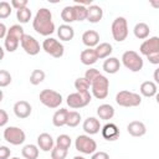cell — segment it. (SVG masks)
I'll return each mask as SVG.
<instances>
[{"instance_id":"24","label":"cell","mask_w":159,"mask_h":159,"mask_svg":"<svg viewBox=\"0 0 159 159\" xmlns=\"http://www.w3.org/2000/svg\"><path fill=\"white\" fill-rule=\"evenodd\" d=\"M57 36L61 41H71L75 37V29L71 25L62 24L57 29Z\"/></svg>"},{"instance_id":"29","label":"cell","mask_w":159,"mask_h":159,"mask_svg":"<svg viewBox=\"0 0 159 159\" xmlns=\"http://www.w3.org/2000/svg\"><path fill=\"white\" fill-rule=\"evenodd\" d=\"M39 147L35 144H26L21 149L24 159H37L39 158Z\"/></svg>"},{"instance_id":"27","label":"cell","mask_w":159,"mask_h":159,"mask_svg":"<svg viewBox=\"0 0 159 159\" xmlns=\"http://www.w3.org/2000/svg\"><path fill=\"white\" fill-rule=\"evenodd\" d=\"M149 32H150V29H149L148 24H145V22H138V24H135V26L133 29L134 36L139 40H147L149 37Z\"/></svg>"},{"instance_id":"35","label":"cell","mask_w":159,"mask_h":159,"mask_svg":"<svg viewBox=\"0 0 159 159\" xmlns=\"http://www.w3.org/2000/svg\"><path fill=\"white\" fill-rule=\"evenodd\" d=\"M81 122V113H78L77 111H70L68 112V117H67V124L71 128H75L80 124Z\"/></svg>"},{"instance_id":"18","label":"cell","mask_w":159,"mask_h":159,"mask_svg":"<svg viewBox=\"0 0 159 159\" xmlns=\"http://www.w3.org/2000/svg\"><path fill=\"white\" fill-rule=\"evenodd\" d=\"M127 132L132 137H143L147 133V127L140 120H132L127 125Z\"/></svg>"},{"instance_id":"51","label":"cell","mask_w":159,"mask_h":159,"mask_svg":"<svg viewBox=\"0 0 159 159\" xmlns=\"http://www.w3.org/2000/svg\"><path fill=\"white\" fill-rule=\"evenodd\" d=\"M1 50V60L4 58V55H5V52H4V48H0Z\"/></svg>"},{"instance_id":"12","label":"cell","mask_w":159,"mask_h":159,"mask_svg":"<svg viewBox=\"0 0 159 159\" xmlns=\"http://www.w3.org/2000/svg\"><path fill=\"white\" fill-rule=\"evenodd\" d=\"M21 47H22V50H24L27 55H30V56H36V55L40 52V50H41L42 46H40L39 41H37L34 36L25 34V36H24L22 40H21Z\"/></svg>"},{"instance_id":"37","label":"cell","mask_w":159,"mask_h":159,"mask_svg":"<svg viewBox=\"0 0 159 159\" xmlns=\"http://www.w3.org/2000/svg\"><path fill=\"white\" fill-rule=\"evenodd\" d=\"M11 4L7 1H1L0 2V19H6L11 15Z\"/></svg>"},{"instance_id":"8","label":"cell","mask_w":159,"mask_h":159,"mask_svg":"<svg viewBox=\"0 0 159 159\" xmlns=\"http://www.w3.org/2000/svg\"><path fill=\"white\" fill-rule=\"evenodd\" d=\"M108 91H109V80L101 75L99 77H97L92 84H91V92L92 96L97 99H104L108 96Z\"/></svg>"},{"instance_id":"34","label":"cell","mask_w":159,"mask_h":159,"mask_svg":"<svg viewBox=\"0 0 159 159\" xmlns=\"http://www.w3.org/2000/svg\"><path fill=\"white\" fill-rule=\"evenodd\" d=\"M32 14H31V10L29 7H25V9H21V10H17L16 11V19L20 24H26L30 21Z\"/></svg>"},{"instance_id":"30","label":"cell","mask_w":159,"mask_h":159,"mask_svg":"<svg viewBox=\"0 0 159 159\" xmlns=\"http://www.w3.org/2000/svg\"><path fill=\"white\" fill-rule=\"evenodd\" d=\"M61 19L65 21V24L70 25L71 22L76 21V12H75V9H73V5L72 6H65L62 10H61Z\"/></svg>"},{"instance_id":"32","label":"cell","mask_w":159,"mask_h":159,"mask_svg":"<svg viewBox=\"0 0 159 159\" xmlns=\"http://www.w3.org/2000/svg\"><path fill=\"white\" fill-rule=\"evenodd\" d=\"M45 77H46V73L42 70H34L30 75V83L34 86H37L41 82H43Z\"/></svg>"},{"instance_id":"7","label":"cell","mask_w":159,"mask_h":159,"mask_svg":"<svg viewBox=\"0 0 159 159\" xmlns=\"http://www.w3.org/2000/svg\"><path fill=\"white\" fill-rule=\"evenodd\" d=\"M75 148L82 154H93L97 152V143L94 139L91 138L88 134H81L77 135L75 140Z\"/></svg>"},{"instance_id":"42","label":"cell","mask_w":159,"mask_h":159,"mask_svg":"<svg viewBox=\"0 0 159 159\" xmlns=\"http://www.w3.org/2000/svg\"><path fill=\"white\" fill-rule=\"evenodd\" d=\"M11 155V150L6 145L0 147V159H9Z\"/></svg>"},{"instance_id":"28","label":"cell","mask_w":159,"mask_h":159,"mask_svg":"<svg viewBox=\"0 0 159 159\" xmlns=\"http://www.w3.org/2000/svg\"><path fill=\"white\" fill-rule=\"evenodd\" d=\"M94 50H96V53L98 56V60L108 58V57H111V53L113 52V47L108 42H101Z\"/></svg>"},{"instance_id":"5","label":"cell","mask_w":159,"mask_h":159,"mask_svg":"<svg viewBox=\"0 0 159 159\" xmlns=\"http://www.w3.org/2000/svg\"><path fill=\"white\" fill-rule=\"evenodd\" d=\"M111 32H112L114 41L123 42L128 36V22L125 20V17H123V16L116 17L112 22Z\"/></svg>"},{"instance_id":"6","label":"cell","mask_w":159,"mask_h":159,"mask_svg":"<svg viewBox=\"0 0 159 159\" xmlns=\"http://www.w3.org/2000/svg\"><path fill=\"white\" fill-rule=\"evenodd\" d=\"M39 98H40V102H41L45 107L51 108V109L58 108V107L61 106L62 101H63L61 93H58V92H56V91H53V89H47V88H46V89H42V91L40 92Z\"/></svg>"},{"instance_id":"17","label":"cell","mask_w":159,"mask_h":159,"mask_svg":"<svg viewBox=\"0 0 159 159\" xmlns=\"http://www.w3.org/2000/svg\"><path fill=\"white\" fill-rule=\"evenodd\" d=\"M82 42L87 48H96L99 45V34L94 30H87L82 35Z\"/></svg>"},{"instance_id":"45","label":"cell","mask_w":159,"mask_h":159,"mask_svg":"<svg viewBox=\"0 0 159 159\" xmlns=\"http://www.w3.org/2000/svg\"><path fill=\"white\" fill-rule=\"evenodd\" d=\"M91 159H109V155H108V153L99 150V152L93 153L92 157H91Z\"/></svg>"},{"instance_id":"9","label":"cell","mask_w":159,"mask_h":159,"mask_svg":"<svg viewBox=\"0 0 159 159\" xmlns=\"http://www.w3.org/2000/svg\"><path fill=\"white\" fill-rule=\"evenodd\" d=\"M2 135H4V139H5L7 143L12 144V145H20V144H22V143L25 142V139H26L25 132H24L21 128L15 127V125L6 127V128L4 129Z\"/></svg>"},{"instance_id":"13","label":"cell","mask_w":159,"mask_h":159,"mask_svg":"<svg viewBox=\"0 0 159 159\" xmlns=\"http://www.w3.org/2000/svg\"><path fill=\"white\" fill-rule=\"evenodd\" d=\"M159 50V37L158 36H152V37H148L147 40H144L142 43H140V47H139V52L142 55H144L145 57L155 51Z\"/></svg>"},{"instance_id":"31","label":"cell","mask_w":159,"mask_h":159,"mask_svg":"<svg viewBox=\"0 0 159 159\" xmlns=\"http://www.w3.org/2000/svg\"><path fill=\"white\" fill-rule=\"evenodd\" d=\"M75 88L77 89V92L82 93V94H91L89 93V88H91V83L84 78V77H78L75 81Z\"/></svg>"},{"instance_id":"4","label":"cell","mask_w":159,"mask_h":159,"mask_svg":"<svg viewBox=\"0 0 159 159\" xmlns=\"http://www.w3.org/2000/svg\"><path fill=\"white\" fill-rule=\"evenodd\" d=\"M122 63L127 70L132 72H139L144 66L142 56L133 50H128L122 55Z\"/></svg>"},{"instance_id":"47","label":"cell","mask_w":159,"mask_h":159,"mask_svg":"<svg viewBox=\"0 0 159 159\" xmlns=\"http://www.w3.org/2000/svg\"><path fill=\"white\" fill-rule=\"evenodd\" d=\"M153 78H154V81H155V83H157V84H159V67L154 70V73H153Z\"/></svg>"},{"instance_id":"11","label":"cell","mask_w":159,"mask_h":159,"mask_svg":"<svg viewBox=\"0 0 159 159\" xmlns=\"http://www.w3.org/2000/svg\"><path fill=\"white\" fill-rule=\"evenodd\" d=\"M92 101V94H82L80 92H75L67 96L66 98V103L70 108L73 109H80L86 107L87 104H89V102Z\"/></svg>"},{"instance_id":"49","label":"cell","mask_w":159,"mask_h":159,"mask_svg":"<svg viewBox=\"0 0 159 159\" xmlns=\"http://www.w3.org/2000/svg\"><path fill=\"white\" fill-rule=\"evenodd\" d=\"M73 159H86V158L82 155H76V157H73Z\"/></svg>"},{"instance_id":"52","label":"cell","mask_w":159,"mask_h":159,"mask_svg":"<svg viewBox=\"0 0 159 159\" xmlns=\"http://www.w3.org/2000/svg\"><path fill=\"white\" fill-rule=\"evenodd\" d=\"M11 159H20V158H17V157H14V158H11Z\"/></svg>"},{"instance_id":"16","label":"cell","mask_w":159,"mask_h":159,"mask_svg":"<svg viewBox=\"0 0 159 159\" xmlns=\"http://www.w3.org/2000/svg\"><path fill=\"white\" fill-rule=\"evenodd\" d=\"M82 128H83V130H84L86 134L93 135V134H97L102 129V125H101V122H99L98 118H96V117H88L87 119H84V122L82 124Z\"/></svg>"},{"instance_id":"44","label":"cell","mask_w":159,"mask_h":159,"mask_svg":"<svg viewBox=\"0 0 159 159\" xmlns=\"http://www.w3.org/2000/svg\"><path fill=\"white\" fill-rule=\"evenodd\" d=\"M9 120V114L5 109H0V127H5Z\"/></svg>"},{"instance_id":"1","label":"cell","mask_w":159,"mask_h":159,"mask_svg":"<svg viewBox=\"0 0 159 159\" xmlns=\"http://www.w3.org/2000/svg\"><path fill=\"white\" fill-rule=\"evenodd\" d=\"M34 30L41 36H50L55 32V24L52 21V14L48 9L41 7L37 10L32 20Z\"/></svg>"},{"instance_id":"21","label":"cell","mask_w":159,"mask_h":159,"mask_svg":"<svg viewBox=\"0 0 159 159\" xmlns=\"http://www.w3.org/2000/svg\"><path fill=\"white\" fill-rule=\"evenodd\" d=\"M139 92L143 97H147V98L155 97V94L158 93L157 83L153 81H144L139 87Z\"/></svg>"},{"instance_id":"15","label":"cell","mask_w":159,"mask_h":159,"mask_svg":"<svg viewBox=\"0 0 159 159\" xmlns=\"http://www.w3.org/2000/svg\"><path fill=\"white\" fill-rule=\"evenodd\" d=\"M14 114L20 118V119H25V118H29L31 112H32V107L29 102L26 101H17L15 104H14Z\"/></svg>"},{"instance_id":"14","label":"cell","mask_w":159,"mask_h":159,"mask_svg":"<svg viewBox=\"0 0 159 159\" xmlns=\"http://www.w3.org/2000/svg\"><path fill=\"white\" fill-rule=\"evenodd\" d=\"M101 133H102V137L108 140V142H114L119 138L120 135V132H119V128L117 127V124L114 123H106L102 129H101Z\"/></svg>"},{"instance_id":"22","label":"cell","mask_w":159,"mask_h":159,"mask_svg":"<svg viewBox=\"0 0 159 159\" xmlns=\"http://www.w3.org/2000/svg\"><path fill=\"white\" fill-rule=\"evenodd\" d=\"M102 68L106 73H109V75H114L119 71L120 68V62L117 57H108L104 60L103 65H102Z\"/></svg>"},{"instance_id":"10","label":"cell","mask_w":159,"mask_h":159,"mask_svg":"<svg viewBox=\"0 0 159 159\" xmlns=\"http://www.w3.org/2000/svg\"><path fill=\"white\" fill-rule=\"evenodd\" d=\"M42 50L47 55H50V56H52L55 58H60L65 53L63 45L58 40H56L53 37H46L43 40V42H42Z\"/></svg>"},{"instance_id":"26","label":"cell","mask_w":159,"mask_h":159,"mask_svg":"<svg viewBox=\"0 0 159 159\" xmlns=\"http://www.w3.org/2000/svg\"><path fill=\"white\" fill-rule=\"evenodd\" d=\"M97 116L99 119L103 120H109L114 117V108L113 106L108 104V103H103L101 106H98L97 108Z\"/></svg>"},{"instance_id":"38","label":"cell","mask_w":159,"mask_h":159,"mask_svg":"<svg viewBox=\"0 0 159 159\" xmlns=\"http://www.w3.org/2000/svg\"><path fill=\"white\" fill-rule=\"evenodd\" d=\"M68 150L58 148V147H53V149L51 150V159H66Z\"/></svg>"},{"instance_id":"3","label":"cell","mask_w":159,"mask_h":159,"mask_svg":"<svg viewBox=\"0 0 159 159\" xmlns=\"http://www.w3.org/2000/svg\"><path fill=\"white\" fill-rule=\"evenodd\" d=\"M116 102L120 107L130 108V107H138L142 103V96L139 93L132 92V91H119L116 94Z\"/></svg>"},{"instance_id":"50","label":"cell","mask_w":159,"mask_h":159,"mask_svg":"<svg viewBox=\"0 0 159 159\" xmlns=\"http://www.w3.org/2000/svg\"><path fill=\"white\" fill-rule=\"evenodd\" d=\"M155 101H157V103L159 104V92H158V93L155 94Z\"/></svg>"},{"instance_id":"46","label":"cell","mask_w":159,"mask_h":159,"mask_svg":"<svg viewBox=\"0 0 159 159\" xmlns=\"http://www.w3.org/2000/svg\"><path fill=\"white\" fill-rule=\"evenodd\" d=\"M7 31H9V29H6V26H5L4 22H1V24H0V39L5 40V37H6V35H7Z\"/></svg>"},{"instance_id":"2","label":"cell","mask_w":159,"mask_h":159,"mask_svg":"<svg viewBox=\"0 0 159 159\" xmlns=\"http://www.w3.org/2000/svg\"><path fill=\"white\" fill-rule=\"evenodd\" d=\"M24 36H25V32L21 25L16 24V25L10 26L7 35L4 40V48L9 52H15L19 45H21V40Z\"/></svg>"},{"instance_id":"33","label":"cell","mask_w":159,"mask_h":159,"mask_svg":"<svg viewBox=\"0 0 159 159\" xmlns=\"http://www.w3.org/2000/svg\"><path fill=\"white\" fill-rule=\"evenodd\" d=\"M71 144H72L71 137L67 135V134H60L56 138V147H58V148H62V149L68 150L70 147H71Z\"/></svg>"},{"instance_id":"36","label":"cell","mask_w":159,"mask_h":159,"mask_svg":"<svg viewBox=\"0 0 159 159\" xmlns=\"http://www.w3.org/2000/svg\"><path fill=\"white\" fill-rule=\"evenodd\" d=\"M73 9H75V12H76V21L87 20V6H83V5H80V4L75 2Z\"/></svg>"},{"instance_id":"39","label":"cell","mask_w":159,"mask_h":159,"mask_svg":"<svg viewBox=\"0 0 159 159\" xmlns=\"http://www.w3.org/2000/svg\"><path fill=\"white\" fill-rule=\"evenodd\" d=\"M12 81V77L10 75V72H7L6 70H1L0 71V87H6L11 83Z\"/></svg>"},{"instance_id":"20","label":"cell","mask_w":159,"mask_h":159,"mask_svg":"<svg viewBox=\"0 0 159 159\" xmlns=\"http://www.w3.org/2000/svg\"><path fill=\"white\" fill-rule=\"evenodd\" d=\"M53 138L48 133H41L37 137V147L42 152H51L53 149Z\"/></svg>"},{"instance_id":"48","label":"cell","mask_w":159,"mask_h":159,"mask_svg":"<svg viewBox=\"0 0 159 159\" xmlns=\"http://www.w3.org/2000/svg\"><path fill=\"white\" fill-rule=\"evenodd\" d=\"M149 4H150L152 7H154V9H159V0H150Z\"/></svg>"},{"instance_id":"41","label":"cell","mask_w":159,"mask_h":159,"mask_svg":"<svg viewBox=\"0 0 159 159\" xmlns=\"http://www.w3.org/2000/svg\"><path fill=\"white\" fill-rule=\"evenodd\" d=\"M10 4H11V6H12L16 11L27 7V0H12Z\"/></svg>"},{"instance_id":"43","label":"cell","mask_w":159,"mask_h":159,"mask_svg":"<svg viewBox=\"0 0 159 159\" xmlns=\"http://www.w3.org/2000/svg\"><path fill=\"white\" fill-rule=\"evenodd\" d=\"M147 58L152 65H159V50L153 52V53H150V55H148Z\"/></svg>"},{"instance_id":"40","label":"cell","mask_w":159,"mask_h":159,"mask_svg":"<svg viewBox=\"0 0 159 159\" xmlns=\"http://www.w3.org/2000/svg\"><path fill=\"white\" fill-rule=\"evenodd\" d=\"M102 73L97 70V68H89V70H87L86 72H84V78L92 84V82L97 78V77H99Z\"/></svg>"},{"instance_id":"19","label":"cell","mask_w":159,"mask_h":159,"mask_svg":"<svg viewBox=\"0 0 159 159\" xmlns=\"http://www.w3.org/2000/svg\"><path fill=\"white\" fill-rule=\"evenodd\" d=\"M102 17H103V10L99 5L92 4L91 6L87 7V21H89L91 24H97L102 20Z\"/></svg>"},{"instance_id":"23","label":"cell","mask_w":159,"mask_h":159,"mask_svg":"<svg viewBox=\"0 0 159 159\" xmlns=\"http://www.w3.org/2000/svg\"><path fill=\"white\" fill-rule=\"evenodd\" d=\"M80 60L81 62L84 65V66H91V65H94L98 60V56L96 53V50L94 48H86L81 52L80 55Z\"/></svg>"},{"instance_id":"25","label":"cell","mask_w":159,"mask_h":159,"mask_svg":"<svg viewBox=\"0 0 159 159\" xmlns=\"http://www.w3.org/2000/svg\"><path fill=\"white\" fill-rule=\"evenodd\" d=\"M68 112L66 108H60L57 109L53 116H52V124L55 127H63L67 124V117H68Z\"/></svg>"}]
</instances>
